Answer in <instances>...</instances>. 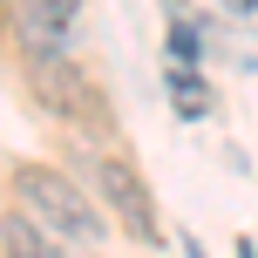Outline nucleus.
Here are the masks:
<instances>
[{
    "mask_svg": "<svg viewBox=\"0 0 258 258\" xmlns=\"http://www.w3.org/2000/svg\"><path fill=\"white\" fill-rule=\"evenodd\" d=\"M7 177H14V204H21L41 231L68 238V245H82V251L109 245L116 224H109V211L89 197V183H75L68 170H54V163H14Z\"/></svg>",
    "mask_w": 258,
    "mask_h": 258,
    "instance_id": "1",
    "label": "nucleus"
},
{
    "mask_svg": "<svg viewBox=\"0 0 258 258\" xmlns=\"http://www.w3.org/2000/svg\"><path fill=\"white\" fill-rule=\"evenodd\" d=\"M27 95H34L61 129H75V136H89V143H109V136H116V102L102 95V82H95L75 54L27 61Z\"/></svg>",
    "mask_w": 258,
    "mask_h": 258,
    "instance_id": "2",
    "label": "nucleus"
},
{
    "mask_svg": "<svg viewBox=\"0 0 258 258\" xmlns=\"http://www.w3.org/2000/svg\"><path fill=\"white\" fill-rule=\"evenodd\" d=\"M75 163H82V177H89V197L109 211V224H122L143 251H163V218H156V197H150V183H143V170L129 163V156H109V150H89V156H75Z\"/></svg>",
    "mask_w": 258,
    "mask_h": 258,
    "instance_id": "3",
    "label": "nucleus"
},
{
    "mask_svg": "<svg viewBox=\"0 0 258 258\" xmlns=\"http://www.w3.org/2000/svg\"><path fill=\"white\" fill-rule=\"evenodd\" d=\"M82 0H7V41L21 61H54L75 48Z\"/></svg>",
    "mask_w": 258,
    "mask_h": 258,
    "instance_id": "4",
    "label": "nucleus"
},
{
    "mask_svg": "<svg viewBox=\"0 0 258 258\" xmlns=\"http://www.w3.org/2000/svg\"><path fill=\"white\" fill-rule=\"evenodd\" d=\"M0 258H89V251L68 245V238H54V231H41L21 204H7L0 211Z\"/></svg>",
    "mask_w": 258,
    "mask_h": 258,
    "instance_id": "5",
    "label": "nucleus"
},
{
    "mask_svg": "<svg viewBox=\"0 0 258 258\" xmlns=\"http://www.w3.org/2000/svg\"><path fill=\"white\" fill-rule=\"evenodd\" d=\"M0 7H7V0H0Z\"/></svg>",
    "mask_w": 258,
    "mask_h": 258,
    "instance_id": "6",
    "label": "nucleus"
}]
</instances>
